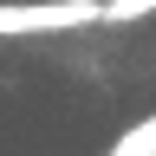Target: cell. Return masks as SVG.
Instances as JSON below:
<instances>
[{"label":"cell","mask_w":156,"mask_h":156,"mask_svg":"<svg viewBox=\"0 0 156 156\" xmlns=\"http://www.w3.org/2000/svg\"><path fill=\"white\" fill-rule=\"evenodd\" d=\"M104 20V0H39V7H0V39L7 33H65Z\"/></svg>","instance_id":"1"},{"label":"cell","mask_w":156,"mask_h":156,"mask_svg":"<svg viewBox=\"0 0 156 156\" xmlns=\"http://www.w3.org/2000/svg\"><path fill=\"white\" fill-rule=\"evenodd\" d=\"M111 156H156V117L136 124V130H124V143H117Z\"/></svg>","instance_id":"2"},{"label":"cell","mask_w":156,"mask_h":156,"mask_svg":"<svg viewBox=\"0 0 156 156\" xmlns=\"http://www.w3.org/2000/svg\"><path fill=\"white\" fill-rule=\"evenodd\" d=\"M156 13V0H104V20H143Z\"/></svg>","instance_id":"3"}]
</instances>
